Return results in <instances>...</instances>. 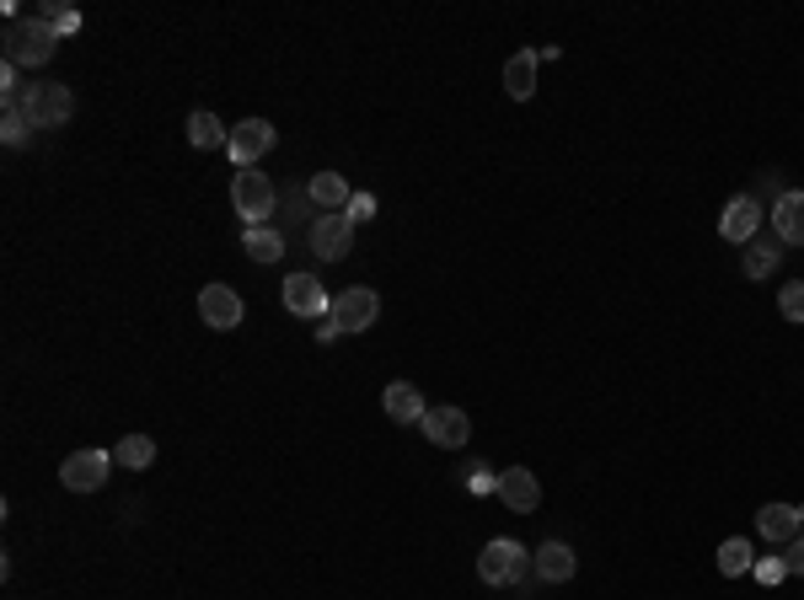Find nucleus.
<instances>
[{"mask_svg": "<svg viewBox=\"0 0 804 600\" xmlns=\"http://www.w3.org/2000/svg\"><path fill=\"white\" fill-rule=\"evenodd\" d=\"M54 48H59V33L43 22V17H33V22H22V17H11L6 22V65H48L54 59Z\"/></svg>", "mask_w": 804, "mask_h": 600, "instance_id": "obj_1", "label": "nucleus"}, {"mask_svg": "<svg viewBox=\"0 0 804 600\" xmlns=\"http://www.w3.org/2000/svg\"><path fill=\"white\" fill-rule=\"evenodd\" d=\"M231 204H237V215L247 220V231H252V226H263L274 215V183L263 172L241 166L237 177H231Z\"/></svg>", "mask_w": 804, "mask_h": 600, "instance_id": "obj_2", "label": "nucleus"}, {"mask_svg": "<svg viewBox=\"0 0 804 600\" xmlns=\"http://www.w3.org/2000/svg\"><path fill=\"white\" fill-rule=\"evenodd\" d=\"M525 568V547L521 542H510V536H499V542H488L478 558V579L482 585H493V590H504V585H515Z\"/></svg>", "mask_w": 804, "mask_h": 600, "instance_id": "obj_3", "label": "nucleus"}, {"mask_svg": "<svg viewBox=\"0 0 804 600\" xmlns=\"http://www.w3.org/2000/svg\"><path fill=\"white\" fill-rule=\"evenodd\" d=\"M113 472V450H76V456H65V467H59V482L70 488V493H97L102 482Z\"/></svg>", "mask_w": 804, "mask_h": 600, "instance_id": "obj_4", "label": "nucleus"}, {"mask_svg": "<svg viewBox=\"0 0 804 600\" xmlns=\"http://www.w3.org/2000/svg\"><path fill=\"white\" fill-rule=\"evenodd\" d=\"M327 317L338 321V332H365V327H376V317H381V301H376V290L355 284V290L333 295V312Z\"/></svg>", "mask_w": 804, "mask_h": 600, "instance_id": "obj_5", "label": "nucleus"}, {"mask_svg": "<svg viewBox=\"0 0 804 600\" xmlns=\"http://www.w3.org/2000/svg\"><path fill=\"white\" fill-rule=\"evenodd\" d=\"M274 140H280V134H274L269 119H241L237 129H231V145H226V151H231V161H237V172H241V166H252V161L269 156Z\"/></svg>", "mask_w": 804, "mask_h": 600, "instance_id": "obj_6", "label": "nucleus"}, {"mask_svg": "<svg viewBox=\"0 0 804 600\" xmlns=\"http://www.w3.org/2000/svg\"><path fill=\"white\" fill-rule=\"evenodd\" d=\"M349 247H355V220L338 209V215H317V226H312V252H317L322 263H338V258H349Z\"/></svg>", "mask_w": 804, "mask_h": 600, "instance_id": "obj_7", "label": "nucleus"}, {"mask_svg": "<svg viewBox=\"0 0 804 600\" xmlns=\"http://www.w3.org/2000/svg\"><path fill=\"white\" fill-rule=\"evenodd\" d=\"M241 295L231 290V284H204L199 290V317L204 327H215V332H231V327H241Z\"/></svg>", "mask_w": 804, "mask_h": 600, "instance_id": "obj_8", "label": "nucleus"}, {"mask_svg": "<svg viewBox=\"0 0 804 600\" xmlns=\"http://www.w3.org/2000/svg\"><path fill=\"white\" fill-rule=\"evenodd\" d=\"M280 295H284V306H290V317H327L333 312V295L322 290L317 274H290Z\"/></svg>", "mask_w": 804, "mask_h": 600, "instance_id": "obj_9", "label": "nucleus"}, {"mask_svg": "<svg viewBox=\"0 0 804 600\" xmlns=\"http://www.w3.org/2000/svg\"><path fill=\"white\" fill-rule=\"evenodd\" d=\"M493 493H499L515 515H531V510L542 504V482H536L531 467H504V472L493 478Z\"/></svg>", "mask_w": 804, "mask_h": 600, "instance_id": "obj_10", "label": "nucleus"}, {"mask_svg": "<svg viewBox=\"0 0 804 600\" xmlns=\"http://www.w3.org/2000/svg\"><path fill=\"white\" fill-rule=\"evenodd\" d=\"M419 429L430 435V445H441V450H456V445H467V435H472V424H467V413H461L456 402H445V407H430Z\"/></svg>", "mask_w": 804, "mask_h": 600, "instance_id": "obj_11", "label": "nucleus"}, {"mask_svg": "<svg viewBox=\"0 0 804 600\" xmlns=\"http://www.w3.org/2000/svg\"><path fill=\"white\" fill-rule=\"evenodd\" d=\"M757 231H762V204L751 199V194L729 199V209H724V220H719V237L746 247V241H757Z\"/></svg>", "mask_w": 804, "mask_h": 600, "instance_id": "obj_12", "label": "nucleus"}, {"mask_svg": "<svg viewBox=\"0 0 804 600\" xmlns=\"http://www.w3.org/2000/svg\"><path fill=\"white\" fill-rule=\"evenodd\" d=\"M381 407H387L392 424H424V413H430V402H424V392H419L413 381H392L387 397H381Z\"/></svg>", "mask_w": 804, "mask_h": 600, "instance_id": "obj_13", "label": "nucleus"}, {"mask_svg": "<svg viewBox=\"0 0 804 600\" xmlns=\"http://www.w3.org/2000/svg\"><path fill=\"white\" fill-rule=\"evenodd\" d=\"M757 525H762V542H794L804 525V510H794V504H762L757 510Z\"/></svg>", "mask_w": 804, "mask_h": 600, "instance_id": "obj_14", "label": "nucleus"}, {"mask_svg": "<svg viewBox=\"0 0 804 600\" xmlns=\"http://www.w3.org/2000/svg\"><path fill=\"white\" fill-rule=\"evenodd\" d=\"M772 231L789 247H804V194H783L772 204Z\"/></svg>", "mask_w": 804, "mask_h": 600, "instance_id": "obj_15", "label": "nucleus"}, {"mask_svg": "<svg viewBox=\"0 0 804 600\" xmlns=\"http://www.w3.org/2000/svg\"><path fill=\"white\" fill-rule=\"evenodd\" d=\"M536 65H542L536 48H521L515 59H504V91H510L515 102H525V97L536 91Z\"/></svg>", "mask_w": 804, "mask_h": 600, "instance_id": "obj_16", "label": "nucleus"}, {"mask_svg": "<svg viewBox=\"0 0 804 600\" xmlns=\"http://www.w3.org/2000/svg\"><path fill=\"white\" fill-rule=\"evenodd\" d=\"M306 194L322 204V215H338V209H349V199H355V188L344 183V172H317L306 183Z\"/></svg>", "mask_w": 804, "mask_h": 600, "instance_id": "obj_17", "label": "nucleus"}, {"mask_svg": "<svg viewBox=\"0 0 804 600\" xmlns=\"http://www.w3.org/2000/svg\"><path fill=\"white\" fill-rule=\"evenodd\" d=\"M574 547L568 542H542V553H536V574L547 579V585H568L574 579Z\"/></svg>", "mask_w": 804, "mask_h": 600, "instance_id": "obj_18", "label": "nucleus"}, {"mask_svg": "<svg viewBox=\"0 0 804 600\" xmlns=\"http://www.w3.org/2000/svg\"><path fill=\"white\" fill-rule=\"evenodd\" d=\"M188 140L199 145V151H220V145H231V129L215 119V113H188Z\"/></svg>", "mask_w": 804, "mask_h": 600, "instance_id": "obj_19", "label": "nucleus"}, {"mask_svg": "<svg viewBox=\"0 0 804 600\" xmlns=\"http://www.w3.org/2000/svg\"><path fill=\"white\" fill-rule=\"evenodd\" d=\"M241 241H247V258L252 263H280L284 258V237L274 226H252V231H241Z\"/></svg>", "mask_w": 804, "mask_h": 600, "instance_id": "obj_20", "label": "nucleus"}, {"mask_svg": "<svg viewBox=\"0 0 804 600\" xmlns=\"http://www.w3.org/2000/svg\"><path fill=\"white\" fill-rule=\"evenodd\" d=\"M113 461L129 467V472H145V467L156 461V440H151V435H123L119 450H113Z\"/></svg>", "mask_w": 804, "mask_h": 600, "instance_id": "obj_21", "label": "nucleus"}, {"mask_svg": "<svg viewBox=\"0 0 804 600\" xmlns=\"http://www.w3.org/2000/svg\"><path fill=\"white\" fill-rule=\"evenodd\" d=\"M76 113V97H70V86H43V129H59V123H70Z\"/></svg>", "mask_w": 804, "mask_h": 600, "instance_id": "obj_22", "label": "nucleus"}, {"mask_svg": "<svg viewBox=\"0 0 804 600\" xmlns=\"http://www.w3.org/2000/svg\"><path fill=\"white\" fill-rule=\"evenodd\" d=\"M751 568H757V553H751V542H746V536H729V542L719 547V574H729V579H735V574H751Z\"/></svg>", "mask_w": 804, "mask_h": 600, "instance_id": "obj_23", "label": "nucleus"}, {"mask_svg": "<svg viewBox=\"0 0 804 600\" xmlns=\"http://www.w3.org/2000/svg\"><path fill=\"white\" fill-rule=\"evenodd\" d=\"M39 17L54 28V33H59V39H76V33H80V11H76V6H65V0H43Z\"/></svg>", "mask_w": 804, "mask_h": 600, "instance_id": "obj_24", "label": "nucleus"}, {"mask_svg": "<svg viewBox=\"0 0 804 600\" xmlns=\"http://www.w3.org/2000/svg\"><path fill=\"white\" fill-rule=\"evenodd\" d=\"M778 269V241H751L746 247V280H767Z\"/></svg>", "mask_w": 804, "mask_h": 600, "instance_id": "obj_25", "label": "nucleus"}, {"mask_svg": "<svg viewBox=\"0 0 804 600\" xmlns=\"http://www.w3.org/2000/svg\"><path fill=\"white\" fill-rule=\"evenodd\" d=\"M778 312H783L789 321H804V280H794L783 295H778Z\"/></svg>", "mask_w": 804, "mask_h": 600, "instance_id": "obj_26", "label": "nucleus"}, {"mask_svg": "<svg viewBox=\"0 0 804 600\" xmlns=\"http://www.w3.org/2000/svg\"><path fill=\"white\" fill-rule=\"evenodd\" d=\"M344 215H349L355 226H360V220H376V194H355V199H349V209H344Z\"/></svg>", "mask_w": 804, "mask_h": 600, "instance_id": "obj_27", "label": "nucleus"}, {"mask_svg": "<svg viewBox=\"0 0 804 600\" xmlns=\"http://www.w3.org/2000/svg\"><path fill=\"white\" fill-rule=\"evenodd\" d=\"M757 579H762V585H783V579H789V563H783V558L757 563Z\"/></svg>", "mask_w": 804, "mask_h": 600, "instance_id": "obj_28", "label": "nucleus"}, {"mask_svg": "<svg viewBox=\"0 0 804 600\" xmlns=\"http://www.w3.org/2000/svg\"><path fill=\"white\" fill-rule=\"evenodd\" d=\"M0 134H6V145H28V123L17 119V113H6V129H0Z\"/></svg>", "mask_w": 804, "mask_h": 600, "instance_id": "obj_29", "label": "nucleus"}, {"mask_svg": "<svg viewBox=\"0 0 804 600\" xmlns=\"http://www.w3.org/2000/svg\"><path fill=\"white\" fill-rule=\"evenodd\" d=\"M789 574H794V579H804V536H794V542H789Z\"/></svg>", "mask_w": 804, "mask_h": 600, "instance_id": "obj_30", "label": "nucleus"}, {"mask_svg": "<svg viewBox=\"0 0 804 600\" xmlns=\"http://www.w3.org/2000/svg\"><path fill=\"white\" fill-rule=\"evenodd\" d=\"M344 332H338V321L333 317H322V327H317V343H338Z\"/></svg>", "mask_w": 804, "mask_h": 600, "instance_id": "obj_31", "label": "nucleus"}]
</instances>
